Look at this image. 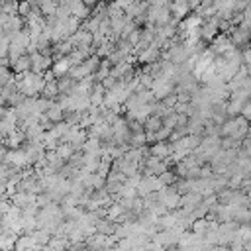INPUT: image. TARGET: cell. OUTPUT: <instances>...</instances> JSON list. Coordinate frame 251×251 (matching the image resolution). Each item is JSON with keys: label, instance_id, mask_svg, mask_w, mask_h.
Masks as SVG:
<instances>
[{"label": "cell", "instance_id": "cell-3", "mask_svg": "<svg viewBox=\"0 0 251 251\" xmlns=\"http://www.w3.org/2000/svg\"><path fill=\"white\" fill-rule=\"evenodd\" d=\"M33 247H39V245H35L31 235H20L18 241H16V249L14 251H27V249H33Z\"/></svg>", "mask_w": 251, "mask_h": 251}, {"label": "cell", "instance_id": "cell-4", "mask_svg": "<svg viewBox=\"0 0 251 251\" xmlns=\"http://www.w3.org/2000/svg\"><path fill=\"white\" fill-rule=\"evenodd\" d=\"M12 80H14V71H12V69H4V67H0V90H2L4 86H8Z\"/></svg>", "mask_w": 251, "mask_h": 251}, {"label": "cell", "instance_id": "cell-10", "mask_svg": "<svg viewBox=\"0 0 251 251\" xmlns=\"http://www.w3.org/2000/svg\"><path fill=\"white\" fill-rule=\"evenodd\" d=\"M0 231H2V229H0Z\"/></svg>", "mask_w": 251, "mask_h": 251}, {"label": "cell", "instance_id": "cell-9", "mask_svg": "<svg viewBox=\"0 0 251 251\" xmlns=\"http://www.w3.org/2000/svg\"><path fill=\"white\" fill-rule=\"evenodd\" d=\"M8 110H10L8 106H0V120H4V118H6V114H8Z\"/></svg>", "mask_w": 251, "mask_h": 251}, {"label": "cell", "instance_id": "cell-1", "mask_svg": "<svg viewBox=\"0 0 251 251\" xmlns=\"http://www.w3.org/2000/svg\"><path fill=\"white\" fill-rule=\"evenodd\" d=\"M24 141H25V135H24V131L22 129H16L14 133H10L6 139H4V145L8 147V149H20V147H24Z\"/></svg>", "mask_w": 251, "mask_h": 251}, {"label": "cell", "instance_id": "cell-6", "mask_svg": "<svg viewBox=\"0 0 251 251\" xmlns=\"http://www.w3.org/2000/svg\"><path fill=\"white\" fill-rule=\"evenodd\" d=\"M43 98L45 100H49V98H53L55 94H59V86H57V82L53 80V82H45V88H43Z\"/></svg>", "mask_w": 251, "mask_h": 251}, {"label": "cell", "instance_id": "cell-2", "mask_svg": "<svg viewBox=\"0 0 251 251\" xmlns=\"http://www.w3.org/2000/svg\"><path fill=\"white\" fill-rule=\"evenodd\" d=\"M12 71H14V75H25V73H29V71H31V57H29V55L20 57V59L12 65Z\"/></svg>", "mask_w": 251, "mask_h": 251}, {"label": "cell", "instance_id": "cell-7", "mask_svg": "<svg viewBox=\"0 0 251 251\" xmlns=\"http://www.w3.org/2000/svg\"><path fill=\"white\" fill-rule=\"evenodd\" d=\"M169 151H171V147H169V145H165V143H157V145L153 147V155H155L157 159L165 157V155H167Z\"/></svg>", "mask_w": 251, "mask_h": 251}, {"label": "cell", "instance_id": "cell-5", "mask_svg": "<svg viewBox=\"0 0 251 251\" xmlns=\"http://www.w3.org/2000/svg\"><path fill=\"white\" fill-rule=\"evenodd\" d=\"M18 2H0V12L6 16H18Z\"/></svg>", "mask_w": 251, "mask_h": 251}, {"label": "cell", "instance_id": "cell-8", "mask_svg": "<svg viewBox=\"0 0 251 251\" xmlns=\"http://www.w3.org/2000/svg\"><path fill=\"white\" fill-rule=\"evenodd\" d=\"M6 153H8V147H6V145H0V165H2L4 159H6Z\"/></svg>", "mask_w": 251, "mask_h": 251}]
</instances>
